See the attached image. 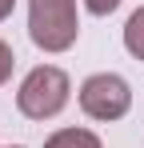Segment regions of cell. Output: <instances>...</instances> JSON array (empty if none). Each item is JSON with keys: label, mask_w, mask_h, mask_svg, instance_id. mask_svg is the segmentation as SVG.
I'll return each instance as SVG.
<instances>
[{"label": "cell", "mask_w": 144, "mask_h": 148, "mask_svg": "<svg viewBox=\"0 0 144 148\" xmlns=\"http://www.w3.org/2000/svg\"><path fill=\"white\" fill-rule=\"evenodd\" d=\"M124 48L132 52L136 60H144V4L128 16V24H124Z\"/></svg>", "instance_id": "5"}, {"label": "cell", "mask_w": 144, "mask_h": 148, "mask_svg": "<svg viewBox=\"0 0 144 148\" xmlns=\"http://www.w3.org/2000/svg\"><path fill=\"white\" fill-rule=\"evenodd\" d=\"M12 8H16V0H0V20H8V16H12Z\"/></svg>", "instance_id": "8"}, {"label": "cell", "mask_w": 144, "mask_h": 148, "mask_svg": "<svg viewBox=\"0 0 144 148\" xmlns=\"http://www.w3.org/2000/svg\"><path fill=\"white\" fill-rule=\"evenodd\" d=\"M44 148H104V144L92 128H56L44 140Z\"/></svg>", "instance_id": "4"}, {"label": "cell", "mask_w": 144, "mask_h": 148, "mask_svg": "<svg viewBox=\"0 0 144 148\" xmlns=\"http://www.w3.org/2000/svg\"><path fill=\"white\" fill-rule=\"evenodd\" d=\"M28 36L40 52H68L80 36L76 0H28Z\"/></svg>", "instance_id": "2"}, {"label": "cell", "mask_w": 144, "mask_h": 148, "mask_svg": "<svg viewBox=\"0 0 144 148\" xmlns=\"http://www.w3.org/2000/svg\"><path fill=\"white\" fill-rule=\"evenodd\" d=\"M80 112L88 116V120H120V116H128V108H132V88H128V80L116 72H96L88 76L84 84H80Z\"/></svg>", "instance_id": "3"}, {"label": "cell", "mask_w": 144, "mask_h": 148, "mask_svg": "<svg viewBox=\"0 0 144 148\" xmlns=\"http://www.w3.org/2000/svg\"><path fill=\"white\" fill-rule=\"evenodd\" d=\"M12 68H16V56H12V44H4L0 40V84L12 76Z\"/></svg>", "instance_id": "7"}, {"label": "cell", "mask_w": 144, "mask_h": 148, "mask_svg": "<svg viewBox=\"0 0 144 148\" xmlns=\"http://www.w3.org/2000/svg\"><path fill=\"white\" fill-rule=\"evenodd\" d=\"M8 148H20V144H8Z\"/></svg>", "instance_id": "9"}, {"label": "cell", "mask_w": 144, "mask_h": 148, "mask_svg": "<svg viewBox=\"0 0 144 148\" xmlns=\"http://www.w3.org/2000/svg\"><path fill=\"white\" fill-rule=\"evenodd\" d=\"M80 4H84V8H88L92 16H112V12H116L124 0H80Z\"/></svg>", "instance_id": "6"}, {"label": "cell", "mask_w": 144, "mask_h": 148, "mask_svg": "<svg viewBox=\"0 0 144 148\" xmlns=\"http://www.w3.org/2000/svg\"><path fill=\"white\" fill-rule=\"evenodd\" d=\"M68 100H72V80L56 64H36L20 80V88H16V108L28 120H52V116H60L68 108Z\"/></svg>", "instance_id": "1"}]
</instances>
